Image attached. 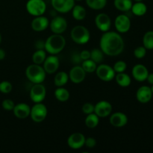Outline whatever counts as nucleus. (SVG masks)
<instances>
[{"label":"nucleus","instance_id":"11","mask_svg":"<svg viewBox=\"0 0 153 153\" xmlns=\"http://www.w3.org/2000/svg\"><path fill=\"white\" fill-rule=\"evenodd\" d=\"M114 27L120 34L128 32L131 28L130 18L126 14H120L115 18Z\"/></svg>","mask_w":153,"mask_h":153},{"label":"nucleus","instance_id":"17","mask_svg":"<svg viewBox=\"0 0 153 153\" xmlns=\"http://www.w3.org/2000/svg\"><path fill=\"white\" fill-rule=\"evenodd\" d=\"M128 117L123 112H114L110 115L109 122L111 126L117 128H122L128 123Z\"/></svg>","mask_w":153,"mask_h":153},{"label":"nucleus","instance_id":"18","mask_svg":"<svg viewBox=\"0 0 153 153\" xmlns=\"http://www.w3.org/2000/svg\"><path fill=\"white\" fill-rule=\"evenodd\" d=\"M49 20L46 16L41 15V16H34L31 22V27L32 30L37 32L43 31L49 27Z\"/></svg>","mask_w":153,"mask_h":153},{"label":"nucleus","instance_id":"5","mask_svg":"<svg viewBox=\"0 0 153 153\" xmlns=\"http://www.w3.org/2000/svg\"><path fill=\"white\" fill-rule=\"evenodd\" d=\"M25 8L31 16H41L46 12V4L43 0H28L25 4Z\"/></svg>","mask_w":153,"mask_h":153},{"label":"nucleus","instance_id":"41","mask_svg":"<svg viewBox=\"0 0 153 153\" xmlns=\"http://www.w3.org/2000/svg\"><path fill=\"white\" fill-rule=\"evenodd\" d=\"M44 47H45V41L39 40L35 42L36 49H44Z\"/></svg>","mask_w":153,"mask_h":153},{"label":"nucleus","instance_id":"33","mask_svg":"<svg viewBox=\"0 0 153 153\" xmlns=\"http://www.w3.org/2000/svg\"><path fill=\"white\" fill-rule=\"evenodd\" d=\"M143 46L146 49H153V31L145 33L143 37Z\"/></svg>","mask_w":153,"mask_h":153},{"label":"nucleus","instance_id":"24","mask_svg":"<svg viewBox=\"0 0 153 153\" xmlns=\"http://www.w3.org/2000/svg\"><path fill=\"white\" fill-rule=\"evenodd\" d=\"M71 11L73 17L76 20H83V19L86 17V9H85L82 5H80V4H75Z\"/></svg>","mask_w":153,"mask_h":153},{"label":"nucleus","instance_id":"46","mask_svg":"<svg viewBox=\"0 0 153 153\" xmlns=\"http://www.w3.org/2000/svg\"><path fill=\"white\" fill-rule=\"evenodd\" d=\"M151 91H152V94H153V85H152V88H151Z\"/></svg>","mask_w":153,"mask_h":153},{"label":"nucleus","instance_id":"45","mask_svg":"<svg viewBox=\"0 0 153 153\" xmlns=\"http://www.w3.org/2000/svg\"><path fill=\"white\" fill-rule=\"evenodd\" d=\"M1 33H0V44H1Z\"/></svg>","mask_w":153,"mask_h":153},{"label":"nucleus","instance_id":"34","mask_svg":"<svg viewBox=\"0 0 153 153\" xmlns=\"http://www.w3.org/2000/svg\"><path fill=\"white\" fill-rule=\"evenodd\" d=\"M113 68L116 73H124L127 69V64L125 61L120 60V61H117V62L114 63Z\"/></svg>","mask_w":153,"mask_h":153},{"label":"nucleus","instance_id":"40","mask_svg":"<svg viewBox=\"0 0 153 153\" xmlns=\"http://www.w3.org/2000/svg\"><path fill=\"white\" fill-rule=\"evenodd\" d=\"M79 55H80V58L82 59V61H85V60L90 59L91 58V51L86 50V49L82 50L79 53Z\"/></svg>","mask_w":153,"mask_h":153},{"label":"nucleus","instance_id":"44","mask_svg":"<svg viewBox=\"0 0 153 153\" xmlns=\"http://www.w3.org/2000/svg\"><path fill=\"white\" fill-rule=\"evenodd\" d=\"M134 1H135V2H137V1H143V0H134Z\"/></svg>","mask_w":153,"mask_h":153},{"label":"nucleus","instance_id":"29","mask_svg":"<svg viewBox=\"0 0 153 153\" xmlns=\"http://www.w3.org/2000/svg\"><path fill=\"white\" fill-rule=\"evenodd\" d=\"M85 123L88 128H95L100 123V117L95 113L87 115L85 120Z\"/></svg>","mask_w":153,"mask_h":153},{"label":"nucleus","instance_id":"36","mask_svg":"<svg viewBox=\"0 0 153 153\" xmlns=\"http://www.w3.org/2000/svg\"><path fill=\"white\" fill-rule=\"evenodd\" d=\"M146 50L147 49L144 46H138L134 50V55L137 59H142L144 58L146 55Z\"/></svg>","mask_w":153,"mask_h":153},{"label":"nucleus","instance_id":"31","mask_svg":"<svg viewBox=\"0 0 153 153\" xmlns=\"http://www.w3.org/2000/svg\"><path fill=\"white\" fill-rule=\"evenodd\" d=\"M82 67L87 73H93L97 70V64L90 58L82 61Z\"/></svg>","mask_w":153,"mask_h":153},{"label":"nucleus","instance_id":"7","mask_svg":"<svg viewBox=\"0 0 153 153\" xmlns=\"http://www.w3.org/2000/svg\"><path fill=\"white\" fill-rule=\"evenodd\" d=\"M95 73L100 80L105 82H111L113 79H114L116 75L113 67L105 64H100L97 66Z\"/></svg>","mask_w":153,"mask_h":153},{"label":"nucleus","instance_id":"35","mask_svg":"<svg viewBox=\"0 0 153 153\" xmlns=\"http://www.w3.org/2000/svg\"><path fill=\"white\" fill-rule=\"evenodd\" d=\"M13 89L12 84L8 81H2L0 82V92L2 94H7L11 92Z\"/></svg>","mask_w":153,"mask_h":153},{"label":"nucleus","instance_id":"19","mask_svg":"<svg viewBox=\"0 0 153 153\" xmlns=\"http://www.w3.org/2000/svg\"><path fill=\"white\" fill-rule=\"evenodd\" d=\"M31 107L28 104L24 102L18 103L15 105L13 109V113L16 118L20 120H24L30 116Z\"/></svg>","mask_w":153,"mask_h":153},{"label":"nucleus","instance_id":"38","mask_svg":"<svg viewBox=\"0 0 153 153\" xmlns=\"http://www.w3.org/2000/svg\"><path fill=\"white\" fill-rule=\"evenodd\" d=\"M82 111L85 114L88 115L94 113V105L91 102H86L82 105Z\"/></svg>","mask_w":153,"mask_h":153},{"label":"nucleus","instance_id":"16","mask_svg":"<svg viewBox=\"0 0 153 153\" xmlns=\"http://www.w3.org/2000/svg\"><path fill=\"white\" fill-rule=\"evenodd\" d=\"M87 73L85 71L82 66L76 65L70 70L68 75L69 79L73 82V84H81L85 81V77H86Z\"/></svg>","mask_w":153,"mask_h":153},{"label":"nucleus","instance_id":"3","mask_svg":"<svg viewBox=\"0 0 153 153\" xmlns=\"http://www.w3.org/2000/svg\"><path fill=\"white\" fill-rule=\"evenodd\" d=\"M25 76L31 83L40 84L43 83L46 79V73L43 66L32 64L28 66L25 69Z\"/></svg>","mask_w":153,"mask_h":153},{"label":"nucleus","instance_id":"12","mask_svg":"<svg viewBox=\"0 0 153 153\" xmlns=\"http://www.w3.org/2000/svg\"><path fill=\"white\" fill-rule=\"evenodd\" d=\"M75 0H51L54 10L61 13H67L71 11L75 5Z\"/></svg>","mask_w":153,"mask_h":153},{"label":"nucleus","instance_id":"30","mask_svg":"<svg viewBox=\"0 0 153 153\" xmlns=\"http://www.w3.org/2000/svg\"><path fill=\"white\" fill-rule=\"evenodd\" d=\"M85 1L90 8L96 10H102L107 4V0H85Z\"/></svg>","mask_w":153,"mask_h":153},{"label":"nucleus","instance_id":"1","mask_svg":"<svg viewBox=\"0 0 153 153\" xmlns=\"http://www.w3.org/2000/svg\"><path fill=\"white\" fill-rule=\"evenodd\" d=\"M100 49L108 56H117L124 50L125 43L117 31L103 32L100 40Z\"/></svg>","mask_w":153,"mask_h":153},{"label":"nucleus","instance_id":"32","mask_svg":"<svg viewBox=\"0 0 153 153\" xmlns=\"http://www.w3.org/2000/svg\"><path fill=\"white\" fill-rule=\"evenodd\" d=\"M104 55L105 54L100 49H94L91 51V59L97 64H101L102 62Z\"/></svg>","mask_w":153,"mask_h":153},{"label":"nucleus","instance_id":"42","mask_svg":"<svg viewBox=\"0 0 153 153\" xmlns=\"http://www.w3.org/2000/svg\"><path fill=\"white\" fill-rule=\"evenodd\" d=\"M5 56H6L5 51H4L3 49H1V48H0V61L4 59Z\"/></svg>","mask_w":153,"mask_h":153},{"label":"nucleus","instance_id":"9","mask_svg":"<svg viewBox=\"0 0 153 153\" xmlns=\"http://www.w3.org/2000/svg\"><path fill=\"white\" fill-rule=\"evenodd\" d=\"M49 28L53 34H62L67 28V22L63 16H54L49 22Z\"/></svg>","mask_w":153,"mask_h":153},{"label":"nucleus","instance_id":"15","mask_svg":"<svg viewBox=\"0 0 153 153\" xmlns=\"http://www.w3.org/2000/svg\"><path fill=\"white\" fill-rule=\"evenodd\" d=\"M60 66L59 58L56 55L47 56L43 63V67L46 74H53L58 70Z\"/></svg>","mask_w":153,"mask_h":153},{"label":"nucleus","instance_id":"14","mask_svg":"<svg viewBox=\"0 0 153 153\" xmlns=\"http://www.w3.org/2000/svg\"><path fill=\"white\" fill-rule=\"evenodd\" d=\"M85 136L81 132H74L67 138V145L72 149H80L85 146Z\"/></svg>","mask_w":153,"mask_h":153},{"label":"nucleus","instance_id":"43","mask_svg":"<svg viewBox=\"0 0 153 153\" xmlns=\"http://www.w3.org/2000/svg\"><path fill=\"white\" fill-rule=\"evenodd\" d=\"M146 80L148 81V82H149L150 85H153V73H149Z\"/></svg>","mask_w":153,"mask_h":153},{"label":"nucleus","instance_id":"28","mask_svg":"<svg viewBox=\"0 0 153 153\" xmlns=\"http://www.w3.org/2000/svg\"><path fill=\"white\" fill-rule=\"evenodd\" d=\"M46 57L47 56H46V52L45 51V49H37L33 53L31 59H32L33 64L41 65L44 62Z\"/></svg>","mask_w":153,"mask_h":153},{"label":"nucleus","instance_id":"37","mask_svg":"<svg viewBox=\"0 0 153 153\" xmlns=\"http://www.w3.org/2000/svg\"><path fill=\"white\" fill-rule=\"evenodd\" d=\"M1 106H2L3 109L5 111H13L15 106V103L13 100L7 99V100H3L1 102Z\"/></svg>","mask_w":153,"mask_h":153},{"label":"nucleus","instance_id":"27","mask_svg":"<svg viewBox=\"0 0 153 153\" xmlns=\"http://www.w3.org/2000/svg\"><path fill=\"white\" fill-rule=\"evenodd\" d=\"M133 14L137 16H143L147 11V7L143 1H137L132 4L131 8Z\"/></svg>","mask_w":153,"mask_h":153},{"label":"nucleus","instance_id":"39","mask_svg":"<svg viewBox=\"0 0 153 153\" xmlns=\"http://www.w3.org/2000/svg\"><path fill=\"white\" fill-rule=\"evenodd\" d=\"M85 146L88 149H93L97 146V140L92 137H87V138H85Z\"/></svg>","mask_w":153,"mask_h":153},{"label":"nucleus","instance_id":"22","mask_svg":"<svg viewBox=\"0 0 153 153\" xmlns=\"http://www.w3.org/2000/svg\"><path fill=\"white\" fill-rule=\"evenodd\" d=\"M114 79L116 81L117 84L119 86L122 87V88H127L131 83V77L127 73H126L125 72L124 73H116Z\"/></svg>","mask_w":153,"mask_h":153},{"label":"nucleus","instance_id":"26","mask_svg":"<svg viewBox=\"0 0 153 153\" xmlns=\"http://www.w3.org/2000/svg\"><path fill=\"white\" fill-rule=\"evenodd\" d=\"M114 4L116 9L122 12H127L131 10L132 0H114Z\"/></svg>","mask_w":153,"mask_h":153},{"label":"nucleus","instance_id":"21","mask_svg":"<svg viewBox=\"0 0 153 153\" xmlns=\"http://www.w3.org/2000/svg\"><path fill=\"white\" fill-rule=\"evenodd\" d=\"M152 93L151 88L148 86H141L136 92V99L140 103H147L152 100Z\"/></svg>","mask_w":153,"mask_h":153},{"label":"nucleus","instance_id":"20","mask_svg":"<svg viewBox=\"0 0 153 153\" xmlns=\"http://www.w3.org/2000/svg\"><path fill=\"white\" fill-rule=\"evenodd\" d=\"M131 74L136 81L139 82H143L147 79L149 71L147 68L143 64H136L133 67Z\"/></svg>","mask_w":153,"mask_h":153},{"label":"nucleus","instance_id":"8","mask_svg":"<svg viewBox=\"0 0 153 153\" xmlns=\"http://www.w3.org/2000/svg\"><path fill=\"white\" fill-rule=\"evenodd\" d=\"M29 96L34 103L43 102L46 97V89L43 83L34 84L30 90Z\"/></svg>","mask_w":153,"mask_h":153},{"label":"nucleus","instance_id":"47","mask_svg":"<svg viewBox=\"0 0 153 153\" xmlns=\"http://www.w3.org/2000/svg\"><path fill=\"white\" fill-rule=\"evenodd\" d=\"M75 1H82V0H75Z\"/></svg>","mask_w":153,"mask_h":153},{"label":"nucleus","instance_id":"25","mask_svg":"<svg viewBox=\"0 0 153 153\" xmlns=\"http://www.w3.org/2000/svg\"><path fill=\"white\" fill-rule=\"evenodd\" d=\"M70 80L69 79V75L64 71H60L56 73L54 78V84L55 86L58 87H64L66 85Z\"/></svg>","mask_w":153,"mask_h":153},{"label":"nucleus","instance_id":"13","mask_svg":"<svg viewBox=\"0 0 153 153\" xmlns=\"http://www.w3.org/2000/svg\"><path fill=\"white\" fill-rule=\"evenodd\" d=\"M95 25L97 28L102 32H106L110 31L111 28V19L110 16L105 13H100L96 16Z\"/></svg>","mask_w":153,"mask_h":153},{"label":"nucleus","instance_id":"10","mask_svg":"<svg viewBox=\"0 0 153 153\" xmlns=\"http://www.w3.org/2000/svg\"><path fill=\"white\" fill-rule=\"evenodd\" d=\"M112 111H113L112 105L106 100H101L94 105V113L100 118L109 117L111 114Z\"/></svg>","mask_w":153,"mask_h":153},{"label":"nucleus","instance_id":"4","mask_svg":"<svg viewBox=\"0 0 153 153\" xmlns=\"http://www.w3.org/2000/svg\"><path fill=\"white\" fill-rule=\"evenodd\" d=\"M70 37L72 40L76 44L83 45L89 42L91 39V33L86 27L79 25L72 28Z\"/></svg>","mask_w":153,"mask_h":153},{"label":"nucleus","instance_id":"23","mask_svg":"<svg viewBox=\"0 0 153 153\" xmlns=\"http://www.w3.org/2000/svg\"><path fill=\"white\" fill-rule=\"evenodd\" d=\"M55 99L61 102H65L70 99V94L69 91L63 87H58L54 92Z\"/></svg>","mask_w":153,"mask_h":153},{"label":"nucleus","instance_id":"2","mask_svg":"<svg viewBox=\"0 0 153 153\" xmlns=\"http://www.w3.org/2000/svg\"><path fill=\"white\" fill-rule=\"evenodd\" d=\"M66 46V39L62 34H53L45 41L44 49L49 55H58Z\"/></svg>","mask_w":153,"mask_h":153},{"label":"nucleus","instance_id":"6","mask_svg":"<svg viewBox=\"0 0 153 153\" xmlns=\"http://www.w3.org/2000/svg\"><path fill=\"white\" fill-rule=\"evenodd\" d=\"M48 109L43 102L34 103L31 108L30 117L34 123H41L47 117Z\"/></svg>","mask_w":153,"mask_h":153}]
</instances>
